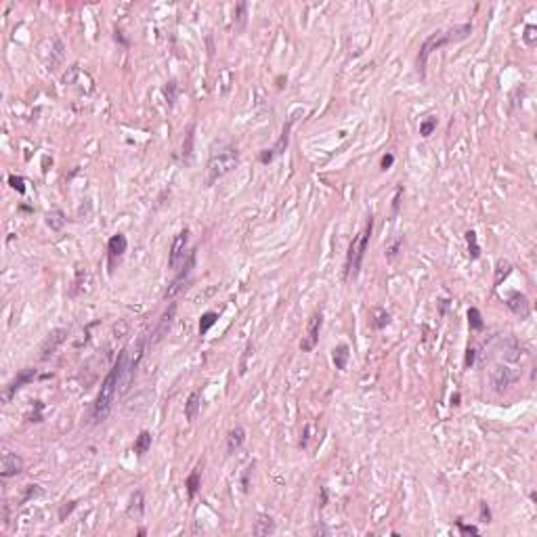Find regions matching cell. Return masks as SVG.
<instances>
[{
    "mask_svg": "<svg viewBox=\"0 0 537 537\" xmlns=\"http://www.w3.org/2000/svg\"><path fill=\"white\" fill-rule=\"evenodd\" d=\"M128 359V348H122L118 359L114 363V367L109 369V374L105 376V380L101 382V388L97 393V399L91 407V414H88V422L91 426H97V424L105 422L114 409L116 399L122 395V374H124V365Z\"/></svg>",
    "mask_w": 537,
    "mask_h": 537,
    "instance_id": "1",
    "label": "cell"
},
{
    "mask_svg": "<svg viewBox=\"0 0 537 537\" xmlns=\"http://www.w3.org/2000/svg\"><path fill=\"white\" fill-rule=\"evenodd\" d=\"M470 34H472V24H462V26H453V28H449V30L432 32L426 40L422 42L420 53H418V74H420V78H422V80L426 78L428 57H430L435 51H439L441 47H445V44L462 42V40L470 38Z\"/></svg>",
    "mask_w": 537,
    "mask_h": 537,
    "instance_id": "2",
    "label": "cell"
},
{
    "mask_svg": "<svg viewBox=\"0 0 537 537\" xmlns=\"http://www.w3.org/2000/svg\"><path fill=\"white\" fill-rule=\"evenodd\" d=\"M371 231H374V216L369 214L367 216V222L363 231L357 235L350 245H348V252H346V262H344V279H357L359 277V271H361V264H363V258H365V252L369 248V239H371Z\"/></svg>",
    "mask_w": 537,
    "mask_h": 537,
    "instance_id": "3",
    "label": "cell"
},
{
    "mask_svg": "<svg viewBox=\"0 0 537 537\" xmlns=\"http://www.w3.org/2000/svg\"><path fill=\"white\" fill-rule=\"evenodd\" d=\"M239 164V149L235 145H220L210 153L206 166V185H214L218 178L229 174Z\"/></svg>",
    "mask_w": 537,
    "mask_h": 537,
    "instance_id": "4",
    "label": "cell"
},
{
    "mask_svg": "<svg viewBox=\"0 0 537 537\" xmlns=\"http://www.w3.org/2000/svg\"><path fill=\"white\" fill-rule=\"evenodd\" d=\"M187 243H189V229H183L178 231L172 239V245H170V254H168V266L178 271L185 262H187Z\"/></svg>",
    "mask_w": 537,
    "mask_h": 537,
    "instance_id": "5",
    "label": "cell"
},
{
    "mask_svg": "<svg viewBox=\"0 0 537 537\" xmlns=\"http://www.w3.org/2000/svg\"><path fill=\"white\" fill-rule=\"evenodd\" d=\"M321 325H323V313H321V311H315V313L311 315L308 323H306V334L302 336V340H300V350H302V353H311L313 348L317 346Z\"/></svg>",
    "mask_w": 537,
    "mask_h": 537,
    "instance_id": "6",
    "label": "cell"
},
{
    "mask_svg": "<svg viewBox=\"0 0 537 537\" xmlns=\"http://www.w3.org/2000/svg\"><path fill=\"white\" fill-rule=\"evenodd\" d=\"M36 376H38V371H36L34 367H26V369H21V371H19V374H17V376L11 380V382H9V384L3 388V403H11V399H13V397H15V395H17L21 388H24L26 384H30V382H32V380H34Z\"/></svg>",
    "mask_w": 537,
    "mask_h": 537,
    "instance_id": "7",
    "label": "cell"
},
{
    "mask_svg": "<svg viewBox=\"0 0 537 537\" xmlns=\"http://www.w3.org/2000/svg\"><path fill=\"white\" fill-rule=\"evenodd\" d=\"M193 264H195V250H191L189 252V256H187V262L178 268V275L172 279V283L168 285V290H166V294H164V298L166 300H172L178 292H181L183 290V285L187 283V277L191 275V268H193Z\"/></svg>",
    "mask_w": 537,
    "mask_h": 537,
    "instance_id": "8",
    "label": "cell"
},
{
    "mask_svg": "<svg viewBox=\"0 0 537 537\" xmlns=\"http://www.w3.org/2000/svg\"><path fill=\"white\" fill-rule=\"evenodd\" d=\"M128 250V239L124 233H116L111 235L107 241V262H109V271L116 266V262L124 256V252Z\"/></svg>",
    "mask_w": 537,
    "mask_h": 537,
    "instance_id": "9",
    "label": "cell"
},
{
    "mask_svg": "<svg viewBox=\"0 0 537 537\" xmlns=\"http://www.w3.org/2000/svg\"><path fill=\"white\" fill-rule=\"evenodd\" d=\"M65 338H67V329H65V327L53 329V332L47 336V340L42 342V346H40V359L47 361L49 357H53V355L57 353V348L65 342Z\"/></svg>",
    "mask_w": 537,
    "mask_h": 537,
    "instance_id": "10",
    "label": "cell"
},
{
    "mask_svg": "<svg viewBox=\"0 0 537 537\" xmlns=\"http://www.w3.org/2000/svg\"><path fill=\"white\" fill-rule=\"evenodd\" d=\"M506 306H508L517 317H521V319H527L529 313H531V302H529V298H527L523 292H519V290H514V292L508 294Z\"/></svg>",
    "mask_w": 537,
    "mask_h": 537,
    "instance_id": "11",
    "label": "cell"
},
{
    "mask_svg": "<svg viewBox=\"0 0 537 537\" xmlns=\"http://www.w3.org/2000/svg\"><path fill=\"white\" fill-rule=\"evenodd\" d=\"M24 458L17 456V453H3V460H0V477L3 479H11V477H17L21 474V470H24Z\"/></svg>",
    "mask_w": 537,
    "mask_h": 537,
    "instance_id": "12",
    "label": "cell"
},
{
    "mask_svg": "<svg viewBox=\"0 0 537 537\" xmlns=\"http://www.w3.org/2000/svg\"><path fill=\"white\" fill-rule=\"evenodd\" d=\"M174 315H176V304H174V302H170V306L164 311V315L160 317L158 325H155V329H153V336H151V344L160 342V340L164 338V336L170 332V327H172V321H174Z\"/></svg>",
    "mask_w": 537,
    "mask_h": 537,
    "instance_id": "13",
    "label": "cell"
},
{
    "mask_svg": "<svg viewBox=\"0 0 537 537\" xmlns=\"http://www.w3.org/2000/svg\"><path fill=\"white\" fill-rule=\"evenodd\" d=\"M493 388H495V393H504V390H508V386H512L514 382H517V374H514L512 369H508V367H495L493 369Z\"/></svg>",
    "mask_w": 537,
    "mask_h": 537,
    "instance_id": "14",
    "label": "cell"
},
{
    "mask_svg": "<svg viewBox=\"0 0 537 537\" xmlns=\"http://www.w3.org/2000/svg\"><path fill=\"white\" fill-rule=\"evenodd\" d=\"M294 122H296V116H290V120L283 124V130H281V137L277 139V143L271 147L273 149V155L277 158V155H281L285 149H287V145H290V132H292V126H294Z\"/></svg>",
    "mask_w": 537,
    "mask_h": 537,
    "instance_id": "15",
    "label": "cell"
},
{
    "mask_svg": "<svg viewBox=\"0 0 537 537\" xmlns=\"http://www.w3.org/2000/svg\"><path fill=\"white\" fill-rule=\"evenodd\" d=\"M348 359H350V348H348V344L334 346V350H332V361H334L336 369H346Z\"/></svg>",
    "mask_w": 537,
    "mask_h": 537,
    "instance_id": "16",
    "label": "cell"
},
{
    "mask_svg": "<svg viewBox=\"0 0 537 537\" xmlns=\"http://www.w3.org/2000/svg\"><path fill=\"white\" fill-rule=\"evenodd\" d=\"M243 441H245V430L241 426H235L233 430H229V435H227V453L229 456L235 453L239 447L243 445Z\"/></svg>",
    "mask_w": 537,
    "mask_h": 537,
    "instance_id": "17",
    "label": "cell"
},
{
    "mask_svg": "<svg viewBox=\"0 0 537 537\" xmlns=\"http://www.w3.org/2000/svg\"><path fill=\"white\" fill-rule=\"evenodd\" d=\"M199 403H201V395H199V390H193V393L187 397V403H185V420H187V422H193V420L197 418Z\"/></svg>",
    "mask_w": 537,
    "mask_h": 537,
    "instance_id": "18",
    "label": "cell"
},
{
    "mask_svg": "<svg viewBox=\"0 0 537 537\" xmlns=\"http://www.w3.org/2000/svg\"><path fill=\"white\" fill-rule=\"evenodd\" d=\"M151 441H153L151 432H149V430H141V432H139V437L134 439V447H132V449H134V453H137L139 458H143V456H145V453L151 449Z\"/></svg>",
    "mask_w": 537,
    "mask_h": 537,
    "instance_id": "19",
    "label": "cell"
},
{
    "mask_svg": "<svg viewBox=\"0 0 537 537\" xmlns=\"http://www.w3.org/2000/svg\"><path fill=\"white\" fill-rule=\"evenodd\" d=\"M44 218H47V225H49L51 231H61L65 227V222H67L65 212L59 210V208H53L51 212H47V216H44Z\"/></svg>",
    "mask_w": 537,
    "mask_h": 537,
    "instance_id": "20",
    "label": "cell"
},
{
    "mask_svg": "<svg viewBox=\"0 0 537 537\" xmlns=\"http://www.w3.org/2000/svg\"><path fill=\"white\" fill-rule=\"evenodd\" d=\"M143 510H145V498H143V491H134V495L130 498V504H128V514L134 519H141L143 517Z\"/></svg>",
    "mask_w": 537,
    "mask_h": 537,
    "instance_id": "21",
    "label": "cell"
},
{
    "mask_svg": "<svg viewBox=\"0 0 537 537\" xmlns=\"http://www.w3.org/2000/svg\"><path fill=\"white\" fill-rule=\"evenodd\" d=\"M275 531V521L271 517H266V514H260L258 521L254 523V535L262 537V535H271Z\"/></svg>",
    "mask_w": 537,
    "mask_h": 537,
    "instance_id": "22",
    "label": "cell"
},
{
    "mask_svg": "<svg viewBox=\"0 0 537 537\" xmlns=\"http://www.w3.org/2000/svg\"><path fill=\"white\" fill-rule=\"evenodd\" d=\"M233 21H235V28L237 30H243L245 28V21H248V3H237L235 9H233Z\"/></svg>",
    "mask_w": 537,
    "mask_h": 537,
    "instance_id": "23",
    "label": "cell"
},
{
    "mask_svg": "<svg viewBox=\"0 0 537 537\" xmlns=\"http://www.w3.org/2000/svg\"><path fill=\"white\" fill-rule=\"evenodd\" d=\"M216 319H218V313H214V311H208V313H204V315L199 317V327H197L199 336H206V334L212 329V325L216 323Z\"/></svg>",
    "mask_w": 537,
    "mask_h": 537,
    "instance_id": "24",
    "label": "cell"
},
{
    "mask_svg": "<svg viewBox=\"0 0 537 537\" xmlns=\"http://www.w3.org/2000/svg\"><path fill=\"white\" fill-rule=\"evenodd\" d=\"M466 243H468V256H470V260H479V258H481V245H479V239H477V233H474V231H466Z\"/></svg>",
    "mask_w": 537,
    "mask_h": 537,
    "instance_id": "25",
    "label": "cell"
},
{
    "mask_svg": "<svg viewBox=\"0 0 537 537\" xmlns=\"http://www.w3.org/2000/svg\"><path fill=\"white\" fill-rule=\"evenodd\" d=\"M468 327L472 332H481L485 327V321H483V315L477 306H470L468 308Z\"/></svg>",
    "mask_w": 537,
    "mask_h": 537,
    "instance_id": "26",
    "label": "cell"
},
{
    "mask_svg": "<svg viewBox=\"0 0 537 537\" xmlns=\"http://www.w3.org/2000/svg\"><path fill=\"white\" fill-rule=\"evenodd\" d=\"M185 487H187V493H189V498L193 500L195 495H197V491H199V487H201V477H199V468H195L193 472L187 477V483H185Z\"/></svg>",
    "mask_w": 537,
    "mask_h": 537,
    "instance_id": "27",
    "label": "cell"
},
{
    "mask_svg": "<svg viewBox=\"0 0 537 537\" xmlns=\"http://www.w3.org/2000/svg\"><path fill=\"white\" fill-rule=\"evenodd\" d=\"M371 315H374L371 325H374L376 329H384V327L390 323V313H386L384 308H374Z\"/></svg>",
    "mask_w": 537,
    "mask_h": 537,
    "instance_id": "28",
    "label": "cell"
},
{
    "mask_svg": "<svg viewBox=\"0 0 537 537\" xmlns=\"http://www.w3.org/2000/svg\"><path fill=\"white\" fill-rule=\"evenodd\" d=\"M510 273H512V264H510L508 260H500V262H498V266H495V279H493V283H495V285H500V283H502V279H506Z\"/></svg>",
    "mask_w": 537,
    "mask_h": 537,
    "instance_id": "29",
    "label": "cell"
},
{
    "mask_svg": "<svg viewBox=\"0 0 537 537\" xmlns=\"http://www.w3.org/2000/svg\"><path fill=\"white\" fill-rule=\"evenodd\" d=\"M164 97H166V103H168L170 107L176 103V99H178V84H176V80L166 82V86H164Z\"/></svg>",
    "mask_w": 537,
    "mask_h": 537,
    "instance_id": "30",
    "label": "cell"
},
{
    "mask_svg": "<svg viewBox=\"0 0 537 537\" xmlns=\"http://www.w3.org/2000/svg\"><path fill=\"white\" fill-rule=\"evenodd\" d=\"M437 124H439V120H437L435 116H428L426 120H422V122H420V134H422V137H424V139H428V137H430V134L435 132V128H437Z\"/></svg>",
    "mask_w": 537,
    "mask_h": 537,
    "instance_id": "31",
    "label": "cell"
},
{
    "mask_svg": "<svg viewBox=\"0 0 537 537\" xmlns=\"http://www.w3.org/2000/svg\"><path fill=\"white\" fill-rule=\"evenodd\" d=\"M403 241H405V239H403V237L399 235V237H395V239H390V241L386 243V252H384V254H386V258H395V256L401 252V248H403Z\"/></svg>",
    "mask_w": 537,
    "mask_h": 537,
    "instance_id": "32",
    "label": "cell"
},
{
    "mask_svg": "<svg viewBox=\"0 0 537 537\" xmlns=\"http://www.w3.org/2000/svg\"><path fill=\"white\" fill-rule=\"evenodd\" d=\"M9 185H11V187H13L17 193H21V195L26 193V178H24V176L9 174Z\"/></svg>",
    "mask_w": 537,
    "mask_h": 537,
    "instance_id": "33",
    "label": "cell"
},
{
    "mask_svg": "<svg viewBox=\"0 0 537 537\" xmlns=\"http://www.w3.org/2000/svg\"><path fill=\"white\" fill-rule=\"evenodd\" d=\"M535 32H537L535 26H527V28H525V34H523L525 44H527V47H531V49L535 47V42H537V34H535Z\"/></svg>",
    "mask_w": 537,
    "mask_h": 537,
    "instance_id": "34",
    "label": "cell"
},
{
    "mask_svg": "<svg viewBox=\"0 0 537 537\" xmlns=\"http://www.w3.org/2000/svg\"><path fill=\"white\" fill-rule=\"evenodd\" d=\"M456 525H458V529H460V533H462V535H479V529H477L474 525H464V523H462V519H458V521H456Z\"/></svg>",
    "mask_w": 537,
    "mask_h": 537,
    "instance_id": "35",
    "label": "cell"
},
{
    "mask_svg": "<svg viewBox=\"0 0 537 537\" xmlns=\"http://www.w3.org/2000/svg\"><path fill=\"white\" fill-rule=\"evenodd\" d=\"M76 506H78L76 502H67L65 506H61L59 508V521H65V517H70V514L76 510Z\"/></svg>",
    "mask_w": 537,
    "mask_h": 537,
    "instance_id": "36",
    "label": "cell"
},
{
    "mask_svg": "<svg viewBox=\"0 0 537 537\" xmlns=\"http://www.w3.org/2000/svg\"><path fill=\"white\" fill-rule=\"evenodd\" d=\"M474 361H477V350H474L472 346H468V348H466V357H464V365L470 369V367L474 365Z\"/></svg>",
    "mask_w": 537,
    "mask_h": 537,
    "instance_id": "37",
    "label": "cell"
},
{
    "mask_svg": "<svg viewBox=\"0 0 537 537\" xmlns=\"http://www.w3.org/2000/svg\"><path fill=\"white\" fill-rule=\"evenodd\" d=\"M401 197H403V187H397L395 197H393V216H397L401 210Z\"/></svg>",
    "mask_w": 537,
    "mask_h": 537,
    "instance_id": "38",
    "label": "cell"
},
{
    "mask_svg": "<svg viewBox=\"0 0 537 537\" xmlns=\"http://www.w3.org/2000/svg\"><path fill=\"white\" fill-rule=\"evenodd\" d=\"M273 160H275L273 149H262V151L258 153V162H260V164H271Z\"/></svg>",
    "mask_w": 537,
    "mask_h": 537,
    "instance_id": "39",
    "label": "cell"
},
{
    "mask_svg": "<svg viewBox=\"0 0 537 537\" xmlns=\"http://www.w3.org/2000/svg\"><path fill=\"white\" fill-rule=\"evenodd\" d=\"M191 147H193V126H189L187 145H183V155H185V158H189V155H191Z\"/></svg>",
    "mask_w": 537,
    "mask_h": 537,
    "instance_id": "40",
    "label": "cell"
},
{
    "mask_svg": "<svg viewBox=\"0 0 537 537\" xmlns=\"http://www.w3.org/2000/svg\"><path fill=\"white\" fill-rule=\"evenodd\" d=\"M393 164H395V155H393V153H384V155H382V160H380V168H382V170H388Z\"/></svg>",
    "mask_w": 537,
    "mask_h": 537,
    "instance_id": "41",
    "label": "cell"
},
{
    "mask_svg": "<svg viewBox=\"0 0 537 537\" xmlns=\"http://www.w3.org/2000/svg\"><path fill=\"white\" fill-rule=\"evenodd\" d=\"M252 355V344L245 346L243 350V359H241V365H239V374H245V367H248V357Z\"/></svg>",
    "mask_w": 537,
    "mask_h": 537,
    "instance_id": "42",
    "label": "cell"
},
{
    "mask_svg": "<svg viewBox=\"0 0 537 537\" xmlns=\"http://www.w3.org/2000/svg\"><path fill=\"white\" fill-rule=\"evenodd\" d=\"M126 329H128V323H126V321H120V323H116V325H114V334H116V338H124Z\"/></svg>",
    "mask_w": 537,
    "mask_h": 537,
    "instance_id": "43",
    "label": "cell"
},
{
    "mask_svg": "<svg viewBox=\"0 0 537 537\" xmlns=\"http://www.w3.org/2000/svg\"><path fill=\"white\" fill-rule=\"evenodd\" d=\"M481 519H483L485 523H491V510H489L487 502H481Z\"/></svg>",
    "mask_w": 537,
    "mask_h": 537,
    "instance_id": "44",
    "label": "cell"
},
{
    "mask_svg": "<svg viewBox=\"0 0 537 537\" xmlns=\"http://www.w3.org/2000/svg\"><path fill=\"white\" fill-rule=\"evenodd\" d=\"M30 422H42V403L40 401H36V411L32 414Z\"/></svg>",
    "mask_w": 537,
    "mask_h": 537,
    "instance_id": "45",
    "label": "cell"
},
{
    "mask_svg": "<svg viewBox=\"0 0 537 537\" xmlns=\"http://www.w3.org/2000/svg\"><path fill=\"white\" fill-rule=\"evenodd\" d=\"M250 472H252V466L243 472V479H241V487H243V491H250Z\"/></svg>",
    "mask_w": 537,
    "mask_h": 537,
    "instance_id": "46",
    "label": "cell"
},
{
    "mask_svg": "<svg viewBox=\"0 0 537 537\" xmlns=\"http://www.w3.org/2000/svg\"><path fill=\"white\" fill-rule=\"evenodd\" d=\"M114 38H116V42H120V44H122V47H128V44H130V42L124 38V34H122L120 30H116V32H114Z\"/></svg>",
    "mask_w": 537,
    "mask_h": 537,
    "instance_id": "47",
    "label": "cell"
},
{
    "mask_svg": "<svg viewBox=\"0 0 537 537\" xmlns=\"http://www.w3.org/2000/svg\"><path fill=\"white\" fill-rule=\"evenodd\" d=\"M319 493H321L319 508H325V506H327V489H325V487H321V489H319Z\"/></svg>",
    "mask_w": 537,
    "mask_h": 537,
    "instance_id": "48",
    "label": "cell"
},
{
    "mask_svg": "<svg viewBox=\"0 0 537 537\" xmlns=\"http://www.w3.org/2000/svg\"><path fill=\"white\" fill-rule=\"evenodd\" d=\"M308 432H311V426H304V432H302V439H300V447H306V443H308Z\"/></svg>",
    "mask_w": 537,
    "mask_h": 537,
    "instance_id": "49",
    "label": "cell"
},
{
    "mask_svg": "<svg viewBox=\"0 0 537 537\" xmlns=\"http://www.w3.org/2000/svg\"><path fill=\"white\" fill-rule=\"evenodd\" d=\"M460 401H462V395H460V393H453V395H451V405L458 407V405H460Z\"/></svg>",
    "mask_w": 537,
    "mask_h": 537,
    "instance_id": "50",
    "label": "cell"
},
{
    "mask_svg": "<svg viewBox=\"0 0 537 537\" xmlns=\"http://www.w3.org/2000/svg\"><path fill=\"white\" fill-rule=\"evenodd\" d=\"M19 210H24V212H32V208H30V206H26V204H24V206H21Z\"/></svg>",
    "mask_w": 537,
    "mask_h": 537,
    "instance_id": "51",
    "label": "cell"
}]
</instances>
